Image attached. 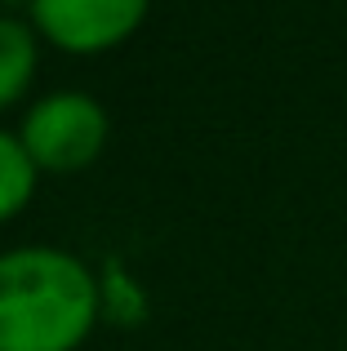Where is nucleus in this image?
<instances>
[{"label": "nucleus", "mask_w": 347, "mask_h": 351, "mask_svg": "<svg viewBox=\"0 0 347 351\" xmlns=\"http://www.w3.org/2000/svg\"><path fill=\"white\" fill-rule=\"evenodd\" d=\"M103 325L98 271L62 245L0 254V351H80Z\"/></svg>", "instance_id": "1"}, {"label": "nucleus", "mask_w": 347, "mask_h": 351, "mask_svg": "<svg viewBox=\"0 0 347 351\" xmlns=\"http://www.w3.org/2000/svg\"><path fill=\"white\" fill-rule=\"evenodd\" d=\"M0 5H5V9H0V14H9V5H23V9H27V5H32V0H0Z\"/></svg>", "instance_id": "7"}, {"label": "nucleus", "mask_w": 347, "mask_h": 351, "mask_svg": "<svg viewBox=\"0 0 347 351\" xmlns=\"http://www.w3.org/2000/svg\"><path fill=\"white\" fill-rule=\"evenodd\" d=\"M40 36L27 18L0 14V112L18 107L40 71Z\"/></svg>", "instance_id": "4"}, {"label": "nucleus", "mask_w": 347, "mask_h": 351, "mask_svg": "<svg viewBox=\"0 0 347 351\" xmlns=\"http://www.w3.org/2000/svg\"><path fill=\"white\" fill-rule=\"evenodd\" d=\"M18 138L40 173H80L103 156L112 116L85 89H53L23 112Z\"/></svg>", "instance_id": "2"}, {"label": "nucleus", "mask_w": 347, "mask_h": 351, "mask_svg": "<svg viewBox=\"0 0 347 351\" xmlns=\"http://www.w3.org/2000/svg\"><path fill=\"white\" fill-rule=\"evenodd\" d=\"M152 14V0H32L27 23L45 45L94 58V53L121 49Z\"/></svg>", "instance_id": "3"}, {"label": "nucleus", "mask_w": 347, "mask_h": 351, "mask_svg": "<svg viewBox=\"0 0 347 351\" xmlns=\"http://www.w3.org/2000/svg\"><path fill=\"white\" fill-rule=\"evenodd\" d=\"M36 182H40V169L27 156L18 129H0V227L32 205Z\"/></svg>", "instance_id": "6"}, {"label": "nucleus", "mask_w": 347, "mask_h": 351, "mask_svg": "<svg viewBox=\"0 0 347 351\" xmlns=\"http://www.w3.org/2000/svg\"><path fill=\"white\" fill-rule=\"evenodd\" d=\"M98 307H103V320L116 329H143L152 316V298L134 271L121 263V258H107L98 267Z\"/></svg>", "instance_id": "5"}]
</instances>
